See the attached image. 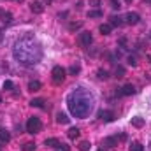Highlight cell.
Returning a JSON list of instances; mask_svg holds the SVG:
<instances>
[{
  "label": "cell",
  "mask_w": 151,
  "mask_h": 151,
  "mask_svg": "<svg viewBox=\"0 0 151 151\" xmlns=\"http://www.w3.org/2000/svg\"><path fill=\"white\" fill-rule=\"evenodd\" d=\"M0 100H2V99H0Z\"/></svg>",
  "instance_id": "cell-38"
},
{
  "label": "cell",
  "mask_w": 151,
  "mask_h": 151,
  "mask_svg": "<svg viewBox=\"0 0 151 151\" xmlns=\"http://www.w3.org/2000/svg\"><path fill=\"white\" fill-rule=\"evenodd\" d=\"M51 76H53V83L55 84H62L65 81V69L60 67V65H56V67H53Z\"/></svg>",
  "instance_id": "cell-4"
},
{
  "label": "cell",
  "mask_w": 151,
  "mask_h": 151,
  "mask_svg": "<svg viewBox=\"0 0 151 151\" xmlns=\"http://www.w3.org/2000/svg\"><path fill=\"white\" fill-rule=\"evenodd\" d=\"M79 70H81V67H79V65H72V67H70V74H77Z\"/></svg>",
  "instance_id": "cell-30"
},
{
  "label": "cell",
  "mask_w": 151,
  "mask_h": 151,
  "mask_svg": "<svg viewBox=\"0 0 151 151\" xmlns=\"http://www.w3.org/2000/svg\"><path fill=\"white\" fill-rule=\"evenodd\" d=\"M79 42H81L84 47H90V44L93 42L91 34H90V32H81V34H79Z\"/></svg>",
  "instance_id": "cell-5"
},
{
  "label": "cell",
  "mask_w": 151,
  "mask_h": 151,
  "mask_svg": "<svg viewBox=\"0 0 151 151\" xmlns=\"http://www.w3.org/2000/svg\"><path fill=\"white\" fill-rule=\"evenodd\" d=\"M100 151H102V150H100Z\"/></svg>",
  "instance_id": "cell-39"
},
{
  "label": "cell",
  "mask_w": 151,
  "mask_h": 151,
  "mask_svg": "<svg viewBox=\"0 0 151 151\" xmlns=\"http://www.w3.org/2000/svg\"><path fill=\"white\" fill-rule=\"evenodd\" d=\"M128 150H130V151H142L144 148H142V144H141V142H132Z\"/></svg>",
  "instance_id": "cell-23"
},
{
  "label": "cell",
  "mask_w": 151,
  "mask_h": 151,
  "mask_svg": "<svg viewBox=\"0 0 151 151\" xmlns=\"http://www.w3.org/2000/svg\"><path fill=\"white\" fill-rule=\"evenodd\" d=\"M46 2H47V4H49V2H51V0H46Z\"/></svg>",
  "instance_id": "cell-34"
},
{
  "label": "cell",
  "mask_w": 151,
  "mask_h": 151,
  "mask_svg": "<svg viewBox=\"0 0 151 151\" xmlns=\"http://www.w3.org/2000/svg\"><path fill=\"white\" fill-rule=\"evenodd\" d=\"M99 118H100L102 121H106V123H111V121H114L116 114H114L113 111H100V113H99Z\"/></svg>",
  "instance_id": "cell-6"
},
{
  "label": "cell",
  "mask_w": 151,
  "mask_h": 151,
  "mask_svg": "<svg viewBox=\"0 0 151 151\" xmlns=\"http://www.w3.org/2000/svg\"><path fill=\"white\" fill-rule=\"evenodd\" d=\"M58 148H60V151H70V148H69V146H65V144H60Z\"/></svg>",
  "instance_id": "cell-32"
},
{
  "label": "cell",
  "mask_w": 151,
  "mask_h": 151,
  "mask_svg": "<svg viewBox=\"0 0 151 151\" xmlns=\"http://www.w3.org/2000/svg\"><path fill=\"white\" fill-rule=\"evenodd\" d=\"M99 30H100V34H102V35H109V34H111V30H113V27H111L109 23H102V25L99 27Z\"/></svg>",
  "instance_id": "cell-13"
},
{
  "label": "cell",
  "mask_w": 151,
  "mask_h": 151,
  "mask_svg": "<svg viewBox=\"0 0 151 151\" xmlns=\"http://www.w3.org/2000/svg\"><path fill=\"white\" fill-rule=\"evenodd\" d=\"M106 144H107L109 148H114V146H118V139H116V137H107V139H106Z\"/></svg>",
  "instance_id": "cell-22"
},
{
  "label": "cell",
  "mask_w": 151,
  "mask_h": 151,
  "mask_svg": "<svg viewBox=\"0 0 151 151\" xmlns=\"http://www.w3.org/2000/svg\"><path fill=\"white\" fill-rule=\"evenodd\" d=\"M67 106L72 116L76 118H88L93 111L95 99L86 88H76L74 91L67 97Z\"/></svg>",
  "instance_id": "cell-2"
},
{
  "label": "cell",
  "mask_w": 151,
  "mask_h": 151,
  "mask_svg": "<svg viewBox=\"0 0 151 151\" xmlns=\"http://www.w3.org/2000/svg\"><path fill=\"white\" fill-rule=\"evenodd\" d=\"M109 25H111V27H121V25H123V21H121V18H118V16H113Z\"/></svg>",
  "instance_id": "cell-21"
},
{
  "label": "cell",
  "mask_w": 151,
  "mask_h": 151,
  "mask_svg": "<svg viewBox=\"0 0 151 151\" xmlns=\"http://www.w3.org/2000/svg\"><path fill=\"white\" fill-rule=\"evenodd\" d=\"M30 11H32L34 14H40V12L44 11V5H42L40 2H32V5H30Z\"/></svg>",
  "instance_id": "cell-10"
},
{
  "label": "cell",
  "mask_w": 151,
  "mask_h": 151,
  "mask_svg": "<svg viewBox=\"0 0 151 151\" xmlns=\"http://www.w3.org/2000/svg\"><path fill=\"white\" fill-rule=\"evenodd\" d=\"M40 86H42V84H40L39 81H30V83H28V90H30V91H39Z\"/></svg>",
  "instance_id": "cell-14"
},
{
  "label": "cell",
  "mask_w": 151,
  "mask_h": 151,
  "mask_svg": "<svg viewBox=\"0 0 151 151\" xmlns=\"http://www.w3.org/2000/svg\"><path fill=\"white\" fill-rule=\"evenodd\" d=\"M132 127L142 128V127H144V118H142V116H134V118H132Z\"/></svg>",
  "instance_id": "cell-9"
},
{
  "label": "cell",
  "mask_w": 151,
  "mask_h": 151,
  "mask_svg": "<svg viewBox=\"0 0 151 151\" xmlns=\"http://www.w3.org/2000/svg\"><path fill=\"white\" fill-rule=\"evenodd\" d=\"M125 2H132V0H125Z\"/></svg>",
  "instance_id": "cell-36"
},
{
  "label": "cell",
  "mask_w": 151,
  "mask_h": 151,
  "mask_svg": "<svg viewBox=\"0 0 151 151\" xmlns=\"http://www.w3.org/2000/svg\"><path fill=\"white\" fill-rule=\"evenodd\" d=\"M69 121H70V118H69L65 113H58L56 114V123H60V125H67Z\"/></svg>",
  "instance_id": "cell-11"
},
{
  "label": "cell",
  "mask_w": 151,
  "mask_h": 151,
  "mask_svg": "<svg viewBox=\"0 0 151 151\" xmlns=\"http://www.w3.org/2000/svg\"><path fill=\"white\" fill-rule=\"evenodd\" d=\"M135 93V86L134 84H125L121 88V91H118V95H134Z\"/></svg>",
  "instance_id": "cell-8"
},
{
  "label": "cell",
  "mask_w": 151,
  "mask_h": 151,
  "mask_svg": "<svg viewBox=\"0 0 151 151\" xmlns=\"http://www.w3.org/2000/svg\"><path fill=\"white\" fill-rule=\"evenodd\" d=\"M16 2H23V0H16Z\"/></svg>",
  "instance_id": "cell-35"
},
{
  "label": "cell",
  "mask_w": 151,
  "mask_h": 151,
  "mask_svg": "<svg viewBox=\"0 0 151 151\" xmlns=\"http://www.w3.org/2000/svg\"><path fill=\"white\" fill-rule=\"evenodd\" d=\"M79 28H83V21H72V23L69 25V30H70V32H76V30H79Z\"/></svg>",
  "instance_id": "cell-17"
},
{
  "label": "cell",
  "mask_w": 151,
  "mask_h": 151,
  "mask_svg": "<svg viewBox=\"0 0 151 151\" xmlns=\"http://www.w3.org/2000/svg\"><path fill=\"white\" fill-rule=\"evenodd\" d=\"M42 130V121L35 118V116H32V118H28V121H27V132L28 134H39Z\"/></svg>",
  "instance_id": "cell-3"
},
{
  "label": "cell",
  "mask_w": 151,
  "mask_h": 151,
  "mask_svg": "<svg viewBox=\"0 0 151 151\" xmlns=\"http://www.w3.org/2000/svg\"><path fill=\"white\" fill-rule=\"evenodd\" d=\"M12 56L21 65H35L42 60V46L32 37H25L14 44Z\"/></svg>",
  "instance_id": "cell-1"
},
{
  "label": "cell",
  "mask_w": 151,
  "mask_h": 151,
  "mask_svg": "<svg viewBox=\"0 0 151 151\" xmlns=\"http://www.w3.org/2000/svg\"><path fill=\"white\" fill-rule=\"evenodd\" d=\"M11 141V134L5 130V128H0V142H4V144H7Z\"/></svg>",
  "instance_id": "cell-12"
},
{
  "label": "cell",
  "mask_w": 151,
  "mask_h": 151,
  "mask_svg": "<svg viewBox=\"0 0 151 151\" xmlns=\"http://www.w3.org/2000/svg\"><path fill=\"white\" fill-rule=\"evenodd\" d=\"M44 99H32V102H30V106L32 107H44Z\"/></svg>",
  "instance_id": "cell-15"
},
{
  "label": "cell",
  "mask_w": 151,
  "mask_h": 151,
  "mask_svg": "<svg viewBox=\"0 0 151 151\" xmlns=\"http://www.w3.org/2000/svg\"><path fill=\"white\" fill-rule=\"evenodd\" d=\"M44 144L49 146V148H58V146H60V141H58V139H46Z\"/></svg>",
  "instance_id": "cell-16"
},
{
  "label": "cell",
  "mask_w": 151,
  "mask_h": 151,
  "mask_svg": "<svg viewBox=\"0 0 151 151\" xmlns=\"http://www.w3.org/2000/svg\"><path fill=\"white\" fill-rule=\"evenodd\" d=\"M0 14H2V12H0Z\"/></svg>",
  "instance_id": "cell-37"
},
{
  "label": "cell",
  "mask_w": 151,
  "mask_h": 151,
  "mask_svg": "<svg viewBox=\"0 0 151 151\" xmlns=\"http://www.w3.org/2000/svg\"><path fill=\"white\" fill-rule=\"evenodd\" d=\"M12 88H14V83L12 81H9V79L4 81V90H12Z\"/></svg>",
  "instance_id": "cell-28"
},
{
  "label": "cell",
  "mask_w": 151,
  "mask_h": 151,
  "mask_svg": "<svg viewBox=\"0 0 151 151\" xmlns=\"http://www.w3.org/2000/svg\"><path fill=\"white\" fill-rule=\"evenodd\" d=\"M88 18H102V11H100V9L88 11Z\"/></svg>",
  "instance_id": "cell-20"
},
{
  "label": "cell",
  "mask_w": 151,
  "mask_h": 151,
  "mask_svg": "<svg viewBox=\"0 0 151 151\" xmlns=\"http://www.w3.org/2000/svg\"><path fill=\"white\" fill-rule=\"evenodd\" d=\"M125 19H127V23H128V25H137V23H139V19H141V16H139L137 12H128V14L125 16Z\"/></svg>",
  "instance_id": "cell-7"
},
{
  "label": "cell",
  "mask_w": 151,
  "mask_h": 151,
  "mask_svg": "<svg viewBox=\"0 0 151 151\" xmlns=\"http://www.w3.org/2000/svg\"><path fill=\"white\" fill-rule=\"evenodd\" d=\"M111 7H113V9H119L121 5H119V2H118V0H111Z\"/></svg>",
  "instance_id": "cell-31"
},
{
  "label": "cell",
  "mask_w": 151,
  "mask_h": 151,
  "mask_svg": "<svg viewBox=\"0 0 151 151\" xmlns=\"http://www.w3.org/2000/svg\"><path fill=\"white\" fill-rule=\"evenodd\" d=\"M2 21L4 23H11L12 21V14L11 12H2Z\"/></svg>",
  "instance_id": "cell-24"
},
{
  "label": "cell",
  "mask_w": 151,
  "mask_h": 151,
  "mask_svg": "<svg viewBox=\"0 0 151 151\" xmlns=\"http://www.w3.org/2000/svg\"><path fill=\"white\" fill-rule=\"evenodd\" d=\"M90 4L95 5V7H99V5H100V0H90Z\"/></svg>",
  "instance_id": "cell-33"
},
{
  "label": "cell",
  "mask_w": 151,
  "mask_h": 151,
  "mask_svg": "<svg viewBox=\"0 0 151 151\" xmlns=\"http://www.w3.org/2000/svg\"><path fill=\"white\" fill-rule=\"evenodd\" d=\"M125 76V67H116V77H123Z\"/></svg>",
  "instance_id": "cell-27"
},
{
  "label": "cell",
  "mask_w": 151,
  "mask_h": 151,
  "mask_svg": "<svg viewBox=\"0 0 151 151\" xmlns=\"http://www.w3.org/2000/svg\"><path fill=\"white\" fill-rule=\"evenodd\" d=\"M79 151H90V142L88 141H81L79 142Z\"/></svg>",
  "instance_id": "cell-25"
},
{
  "label": "cell",
  "mask_w": 151,
  "mask_h": 151,
  "mask_svg": "<svg viewBox=\"0 0 151 151\" xmlns=\"http://www.w3.org/2000/svg\"><path fill=\"white\" fill-rule=\"evenodd\" d=\"M97 77L106 81V79H109V72H107L106 69H99V70H97Z\"/></svg>",
  "instance_id": "cell-18"
},
{
  "label": "cell",
  "mask_w": 151,
  "mask_h": 151,
  "mask_svg": "<svg viewBox=\"0 0 151 151\" xmlns=\"http://www.w3.org/2000/svg\"><path fill=\"white\" fill-rule=\"evenodd\" d=\"M35 150V144L34 142H25L23 144V151H34Z\"/></svg>",
  "instance_id": "cell-26"
},
{
  "label": "cell",
  "mask_w": 151,
  "mask_h": 151,
  "mask_svg": "<svg viewBox=\"0 0 151 151\" xmlns=\"http://www.w3.org/2000/svg\"><path fill=\"white\" fill-rule=\"evenodd\" d=\"M67 135H69V139H77V137H79V128L72 127V128L67 132Z\"/></svg>",
  "instance_id": "cell-19"
},
{
  "label": "cell",
  "mask_w": 151,
  "mask_h": 151,
  "mask_svg": "<svg viewBox=\"0 0 151 151\" xmlns=\"http://www.w3.org/2000/svg\"><path fill=\"white\" fill-rule=\"evenodd\" d=\"M128 63H130L132 67H135V65H137V58H135V56H128Z\"/></svg>",
  "instance_id": "cell-29"
}]
</instances>
